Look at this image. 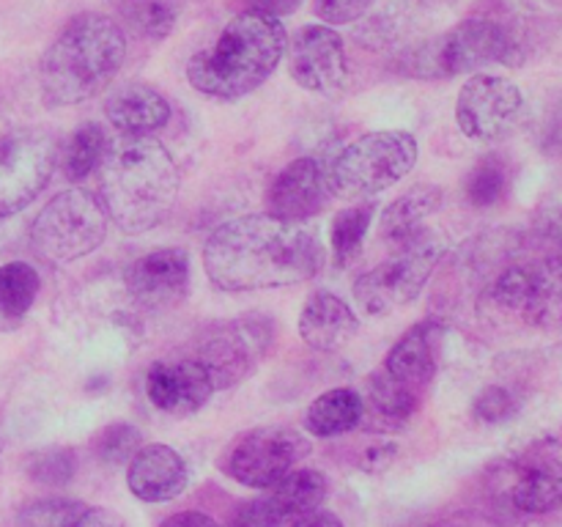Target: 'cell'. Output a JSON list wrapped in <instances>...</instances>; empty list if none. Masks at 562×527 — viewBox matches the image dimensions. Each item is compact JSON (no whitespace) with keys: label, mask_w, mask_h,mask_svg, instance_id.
I'll return each mask as SVG.
<instances>
[{"label":"cell","mask_w":562,"mask_h":527,"mask_svg":"<svg viewBox=\"0 0 562 527\" xmlns=\"http://www.w3.org/2000/svg\"><path fill=\"white\" fill-rule=\"evenodd\" d=\"M324 258V245L313 225L285 223L269 214L231 220L203 245V269L223 291L305 283L322 272Z\"/></svg>","instance_id":"obj_1"},{"label":"cell","mask_w":562,"mask_h":527,"mask_svg":"<svg viewBox=\"0 0 562 527\" xmlns=\"http://www.w3.org/2000/svg\"><path fill=\"white\" fill-rule=\"evenodd\" d=\"M181 173L157 137H126L108 148L99 165V203L126 234L162 223L179 198Z\"/></svg>","instance_id":"obj_2"},{"label":"cell","mask_w":562,"mask_h":527,"mask_svg":"<svg viewBox=\"0 0 562 527\" xmlns=\"http://www.w3.org/2000/svg\"><path fill=\"white\" fill-rule=\"evenodd\" d=\"M126 58V36L104 14H77L60 27L38 66L44 102L53 108L88 102L113 82Z\"/></svg>","instance_id":"obj_3"},{"label":"cell","mask_w":562,"mask_h":527,"mask_svg":"<svg viewBox=\"0 0 562 527\" xmlns=\"http://www.w3.org/2000/svg\"><path fill=\"white\" fill-rule=\"evenodd\" d=\"M289 33L272 16L241 11L220 31L212 47L192 55L187 80L212 99H241L269 80L283 60Z\"/></svg>","instance_id":"obj_4"},{"label":"cell","mask_w":562,"mask_h":527,"mask_svg":"<svg viewBox=\"0 0 562 527\" xmlns=\"http://www.w3.org/2000/svg\"><path fill=\"white\" fill-rule=\"evenodd\" d=\"M519 38L508 25L497 20H464L431 42L406 49L398 58V69L417 80H448V77L477 71L486 64H521Z\"/></svg>","instance_id":"obj_5"},{"label":"cell","mask_w":562,"mask_h":527,"mask_svg":"<svg viewBox=\"0 0 562 527\" xmlns=\"http://www.w3.org/2000/svg\"><path fill=\"white\" fill-rule=\"evenodd\" d=\"M415 135L404 130H379L357 137L329 165V190L340 198H373L398 184L417 165Z\"/></svg>","instance_id":"obj_6"},{"label":"cell","mask_w":562,"mask_h":527,"mask_svg":"<svg viewBox=\"0 0 562 527\" xmlns=\"http://www.w3.org/2000/svg\"><path fill=\"white\" fill-rule=\"evenodd\" d=\"M108 236V214L86 190L58 192L31 223V247L42 261L71 264L99 250Z\"/></svg>","instance_id":"obj_7"},{"label":"cell","mask_w":562,"mask_h":527,"mask_svg":"<svg viewBox=\"0 0 562 527\" xmlns=\"http://www.w3.org/2000/svg\"><path fill=\"white\" fill-rule=\"evenodd\" d=\"M272 316H267V313H245V316L225 318V322L203 329L195 349L187 357L206 371V377L214 384V393H217V390H228L234 384L245 382L261 366L267 351L272 349Z\"/></svg>","instance_id":"obj_8"},{"label":"cell","mask_w":562,"mask_h":527,"mask_svg":"<svg viewBox=\"0 0 562 527\" xmlns=\"http://www.w3.org/2000/svg\"><path fill=\"white\" fill-rule=\"evenodd\" d=\"M445 256V242L420 234L401 245L393 258L368 269L355 283V300L368 316H387L420 296L423 285Z\"/></svg>","instance_id":"obj_9"},{"label":"cell","mask_w":562,"mask_h":527,"mask_svg":"<svg viewBox=\"0 0 562 527\" xmlns=\"http://www.w3.org/2000/svg\"><path fill=\"white\" fill-rule=\"evenodd\" d=\"M313 445L291 426H258L236 437L220 470L247 489H272L311 456Z\"/></svg>","instance_id":"obj_10"},{"label":"cell","mask_w":562,"mask_h":527,"mask_svg":"<svg viewBox=\"0 0 562 527\" xmlns=\"http://www.w3.org/2000/svg\"><path fill=\"white\" fill-rule=\"evenodd\" d=\"M58 165V141L44 130L0 135V220L31 206Z\"/></svg>","instance_id":"obj_11"},{"label":"cell","mask_w":562,"mask_h":527,"mask_svg":"<svg viewBox=\"0 0 562 527\" xmlns=\"http://www.w3.org/2000/svg\"><path fill=\"white\" fill-rule=\"evenodd\" d=\"M488 300L530 327L562 329V256L505 269Z\"/></svg>","instance_id":"obj_12"},{"label":"cell","mask_w":562,"mask_h":527,"mask_svg":"<svg viewBox=\"0 0 562 527\" xmlns=\"http://www.w3.org/2000/svg\"><path fill=\"white\" fill-rule=\"evenodd\" d=\"M525 113L519 86L499 75H472L456 102V121L470 141L494 143L516 130Z\"/></svg>","instance_id":"obj_13"},{"label":"cell","mask_w":562,"mask_h":527,"mask_svg":"<svg viewBox=\"0 0 562 527\" xmlns=\"http://www.w3.org/2000/svg\"><path fill=\"white\" fill-rule=\"evenodd\" d=\"M289 71L296 86L338 99L349 88V58L338 31L329 25H305L289 38Z\"/></svg>","instance_id":"obj_14"},{"label":"cell","mask_w":562,"mask_h":527,"mask_svg":"<svg viewBox=\"0 0 562 527\" xmlns=\"http://www.w3.org/2000/svg\"><path fill=\"white\" fill-rule=\"evenodd\" d=\"M327 168L316 157H296L269 184L267 214L285 223H305L327 206Z\"/></svg>","instance_id":"obj_15"},{"label":"cell","mask_w":562,"mask_h":527,"mask_svg":"<svg viewBox=\"0 0 562 527\" xmlns=\"http://www.w3.org/2000/svg\"><path fill=\"white\" fill-rule=\"evenodd\" d=\"M132 300L151 311L173 307L190 285V256L184 247H162L140 256L124 272Z\"/></svg>","instance_id":"obj_16"},{"label":"cell","mask_w":562,"mask_h":527,"mask_svg":"<svg viewBox=\"0 0 562 527\" xmlns=\"http://www.w3.org/2000/svg\"><path fill=\"white\" fill-rule=\"evenodd\" d=\"M445 322L439 318H423L415 327L406 329L382 362V371L401 382L404 388L415 390L417 395L426 393L428 384L437 377L439 360L445 346Z\"/></svg>","instance_id":"obj_17"},{"label":"cell","mask_w":562,"mask_h":527,"mask_svg":"<svg viewBox=\"0 0 562 527\" xmlns=\"http://www.w3.org/2000/svg\"><path fill=\"white\" fill-rule=\"evenodd\" d=\"M146 395L165 415L187 417L212 399L214 384L190 357L159 360L146 373Z\"/></svg>","instance_id":"obj_18"},{"label":"cell","mask_w":562,"mask_h":527,"mask_svg":"<svg viewBox=\"0 0 562 527\" xmlns=\"http://www.w3.org/2000/svg\"><path fill=\"white\" fill-rule=\"evenodd\" d=\"M190 483V470L179 450L162 442H148L132 456L126 486L143 503H170Z\"/></svg>","instance_id":"obj_19"},{"label":"cell","mask_w":562,"mask_h":527,"mask_svg":"<svg viewBox=\"0 0 562 527\" xmlns=\"http://www.w3.org/2000/svg\"><path fill=\"white\" fill-rule=\"evenodd\" d=\"M360 333V318L346 300L333 291L307 296L300 313V338L316 351H338Z\"/></svg>","instance_id":"obj_20"},{"label":"cell","mask_w":562,"mask_h":527,"mask_svg":"<svg viewBox=\"0 0 562 527\" xmlns=\"http://www.w3.org/2000/svg\"><path fill=\"white\" fill-rule=\"evenodd\" d=\"M104 115L126 137H148L170 121V102L146 82H126L104 99Z\"/></svg>","instance_id":"obj_21"},{"label":"cell","mask_w":562,"mask_h":527,"mask_svg":"<svg viewBox=\"0 0 562 527\" xmlns=\"http://www.w3.org/2000/svg\"><path fill=\"white\" fill-rule=\"evenodd\" d=\"M420 401L423 395L404 388V384L395 382L393 377H387L379 368V371H373L371 382H368V393L362 399L360 428L373 434L401 431V428L409 426L415 412L420 410Z\"/></svg>","instance_id":"obj_22"},{"label":"cell","mask_w":562,"mask_h":527,"mask_svg":"<svg viewBox=\"0 0 562 527\" xmlns=\"http://www.w3.org/2000/svg\"><path fill=\"white\" fill-rule=\"evenodd\" d=\"M439 206H442V190L439 187L415 184L384 209L379 234H382V239L393 242V245H406V242L423 234V223H426V217L437 214Z\"/></svg>","instance_id":"obj_23"},{"label":"cell","mask_w":562,"mask_h":527,"mask_svg":"<svg viewBox=\"0 0 562 527\" xmlns=\"http://www.w3.org/2000/svg\"><path fill=\"white\" fill-rule=\"evenodd\" d=\"M510 500L525 514H549L562 505V461L530 459L519 467L510 486Z\"/></svg>","instance_id":"obj_24"},{"label":"cell","mask_w":562,"mask_h":527,"mask_svg":"<svg viewBox=\"0 0 562 527\" xmlns=\"http://www.w3.org/2000/svg\"><path fill=\"white\" fill-rule=\"evenodd\" d=\"M362 395L351 388H333L318 395L305 412V428L313 437H340L360 428Z\"/></svg>","instance_id":"obj_25"},{"label":"cell","mask_w":562,"mask_h":527,"mask_svg":"<svg viewBox=\"0 0 562 527\" xmlns=\"http://www.w3.org/2000/svg\"><path fill=\"white\" fill-rule=\"evenodd\" d=\"M108 148L110 141L104 126L97 124V121H86V124L77 126V130L71 132V137L64 143V148H60V170H64V176L69 181L88 179L93 170H99Z\"/></svg>","instance_id":"obj_26"},{"label":"cell","mask_w":562,"mask_h":527,"mask_svg":"<svg viewBox=\"0 0 562 527\" xmlns=\"http://www.w3.org/2000/svg\"><path fill=\"white\" fill-rule=\"evenodd\" d=\"M373 212H376V203L362 201L335 214L333 228H329V247H333L335 267L346 269L357 261L362 245H366V234L371 228Z\"/></svg>","instance_id":"obj_27"},{"label":"cell","mask_w":562,"mask_h":527,"mask_svg":"<svg viewBox=\"0 0 562 527\" xmlns=\"http://www.w3.org/2000/svg\"><path fill=\"white\" fill-rule=\"evenodd\" d=\"M119 20L135 36L162 42L176 27L179 3L176 0H119Z\"/></svg>","instance_id":"obj_28"},{"label":"cell","mask_w":562,"mask_h":527,"mask_svg":"<svg viewBox=\"0 0 562 527\" xmlns=\"http://www.w3.org/2000/svg\"><path fill=\"white\" fill-rule=\"evenodd\" d=\"M38 272L25 261H9L0 267V313L9 318L25 316L38 296Z\"/></svg>","instance_id":"obj_29"},{"label":"cell","mask_w":562,"mask_h":527,"mask_svg":"<svg viewBox=\"0 0 562 527\" xmlns=\"http://www.w3.org/2000/svg\"><path fill=\"white\" fill-rule=\"evenodd\" d=\"M86 511L88 505L80 500L44 497L22 505L16 522H20V527H77Z\"/></svg>","instance_id":"obj_30"},{"label":"cell","mask_w":562,"mask_h":527,"mask_svg":"<svg viewBox=\"0 0 562 527\" xmlns=\"http://www.w3.org/2000/svg\"><path fill=\"white\" fill-rule=\"evenodd\" d=\"M25 472L38 486H66L77 472V459L71 448H42L25 456Z\"/></svg>","instance_id":"obj_31"},{"label":"cell","mask_w":562,"mask_h":527,"mask_svg":"<svg viewBox=\"0 0 562 527\" xmlns=\"http://www.w3.org/2000/svg\"><path fill=\"white\" fill-rule=\"evenodd\" d=\"M508 187V170L497 157H486L467 176V201L472 206H494L505 195Z\"/></svg>","instance_id":"obj_32"},{"label":"cell","mask_w":562,"mask_h":527,"mask_svg":"<svg viewBox=\"0 0 562 527\" xmlns=\"http://www.w3.org/2000/svg\"><path fill=\"white\" fill-rule=\"evenodd\" d=\"M143 448V437L130 423H113L97 437V456L108 464H126Z\"/></svg>","instance_id":"obj_33"},{"label":"cell","mask_w":562,"mask_h":527,"mask_svg":"<svg viewBox=\"0 0 562 527\" xmlns=\"http://www.w3.org/2000/svg\"><path fill=\"white\" fill-rule=\"evenodd\" d=\"M519 404H516L514 393L505 388H486L475 399V415L483 423H503L510 415H516Z\"/></svg>","instance_id":"obj_34"},{"label":"cell","mask_w":562,"mask_h":527,"mask_svg":"<svg viewBox=\"0 0 562 527\" xmlns=\"http://www.w3.org/2000/svg\"><path fill=\"white\" fill-rule=\"evenodd\" d=\"M373 0H313V14L329 25H346L368 14Z\"/></svg>","instance_id":"obj_35"},{"label":"cell","mask_w":562,"mask_h":527,"mask_svg":"<svg viewBox=\"0 0 562 527\" xmlns=\"http://www.w3.org/2000/svg\"><path fill=\"white\" fill-rule=\"evenodd\" d=\"M247 11H256V14L272 16V20H280V16L294 14L302 5V0H245Z\"/></svg>","instance_id":"obj_36"},{"label":"cell","mask_w":562,"mask_h":527,"mask_svg":"<svg viewBox=\"0 0 562 527\" xmlns=\"http://www.w3.org/2000/svg\"><path fill=\"white\" fill-rule=\"evenodd\" d=\"M395 456H398V445H393V442L373 445V448H368L366 456H362V470H368V472L384 470V467L393 464Z\"/></svg>","instance_id":"obj_37"},{"label":"cell","mask_w":562,"mask_h":527,"mask_svg":"<svg viewBox=\"0 0 562 527\" xmlns=\"http://www.w3.org/2000/svg\"><path fill=\"white\" fill-rule=\"evenodd\" d=\"M77 527H132V525L124 519V516H119L110 508H88Z\"/></svg>","instance_id":"obj_38"},{"label":"cell","mask_w":562,"mask_h":527,"mask_svg":"<svg viewBox=\"0 0 562 527\" xmlns=\"http://www.w3.org/2000/svg\"><path fill=\"white\" fill-rule=\"evenodd\" d=\"M285 527H344V522H340L333 511L316 508V511H307V514L296 516V519H291Z\"/></svg>","instance_id":"obj_39"},{"label":"cell","mask_w":562,"mask_h":527,"mask_svg":"<svg viewBox=\"0 0 562 527\" xmlns=\"http://www.w3.org/2000/svg\"><path fill=\"white\" fill-rule=\"evenodd\" d=\"M159 527H220V525L209 514H201V511H181V514L168 516Z\"/></svg>","instance_id":"obj_40"},{"label":"cell","mask_w":562,"mask_h":527,"mask_svg":"<svg viewBox=\"0 0 562 527\" xmlns=\"http://www.w3.org/2000/svg\"><path fill=\"white\" fill-rule=\"evenodd\" d=\"M541 228H543V234L549 236V239L562 245V206H552L547 214H543Z\"/></svg>","instance_id":"obj_41"},{"label":"cell","mask_w":562,"mask_h":527,"mask_svg":"<svg viewBox=\"0 0 562 527\" xmlns=\"http://www.w3.org/2000/svg\"><path fill=\"white\" fill-rule=\"evenodd\" d=\"M0 456H3V439H0Z\"/></svg>","instance_id":"obj_42"}]
</instances>
